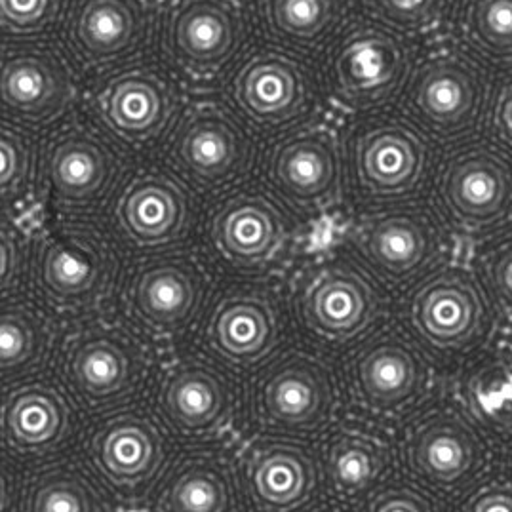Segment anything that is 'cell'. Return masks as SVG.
Segmentation results:
<instances>
[{
  "label": "cell",
  "instance_id": "cell-1",
  "mask_svg": "<svg viewBox=\"0 0 512 512\" xmlns=\"http://www.w3.org/2000/svg\"><path fill=\"white\" fill-rule=\"evenodd\" d=\"M50 368L80 412L96 417L147 393L157 375V349L122 313L101 311L65 320Z\"/></svg>",
  "mask_w": 512,
  "mask_h": 512
},
{
  "label": "cell",
  "instance_id": "cell-2",
  "mask_svg": "<svg viewBox=\"0 0 512 512\" xmlns=\"http://www.w3.org/2000/svg\"><path fill=\"white\" fill-rule=\"evenodd\" d=\"M124 271L122 248L105 223L56 217L35 233L29 294L63 322L96 315L119 297Z\"/></svg>",
  "mask_w": 512,
  "mask_h": 512
},
{
  "label": "cell",
  "instance_id": "cell-3",
  "mask_svg": "<svg viewBox=\"0 0 512 512\" xmlns=\"http://www.w3.org/2000/svg\"><path fill=\"white\" fill-rule=\"evenodd\" d=\"M288 288L297 330L324 351L351 349L389 315V290L349 250L307 261Z\"/></svg>",
  "mask_w": 512,
  "mask_h": 512
},
{
  "label": "cell",
  "instance_id": "cell-4",
  "mask_svg": "<svg viewBox=\"0 0 512 512\" xmlns=\"http://www.w3.org/2000/svg\"><path fill=\"white\" fill-rule=\"evenodd\" d=\"M341 143L345 189L360 208L417 200L434 178L436 143L402 113L362 115Z\"/></svg>",
  "mask_w": 512,
  "mask_h": 512
},
{
  "label": "cell",
  "instance_id": "cell-5",
  "mask_svg": "<svg viewBox=\"0 0 512 512\" xmlns=\"http://www.w3.org/2000/svg\"><path fill=\"white\" fill-rule=\"evenodd\" d=\"M132 166V155L88 115L67 117L42 138L40 204L61 219L105 216Z\"/></svg>",
  "mask_w": 512,
  "mask_h": 512
},
{
  "label": "cell",
  "instance_id": "cell-6",
  "mask_svg": "<svg viewBox=\"0 0 512 512\" xmlns=\"http://www.w3.org/2000/svg\"><path fill=\"white\" fill-rule=\"evenodd\" d=\"M412 42L368 14L341 25L320 56V80L341 111L370 115L396 103L415 65Z\"/></svg>",
  "mask_w": 512,
  "mask_h": 512
},
{
  "label": "cell",
  "instance_id": "cell-7",
  "mask_svg": "<svg viewBox=\"0 0 512 512\" xmlns=\"http://www.w3.org/2000/svg\"><path fill=\"white\" fill-rule=\"evenodd\" d=\"M339 377L355 414L385 425L425 406L433 393L434 358L400 320H385L347 349Z\"/></svg>",
  "mask_w": 512,
  "mask_h": 512
},
{
  "label": "cell",
  "instance_id": "cell-8",
  "mask_svg": "<svg viewBox=\"0 0 512 512\" xmlns=\"http://www.w3.org/2000/svg\"><path fill=\"white\" fill-rule=\"evenodd\" d=\"M343 387L334 364L318 347L288 345L256 368L244 391L257 433L322 434L339 414Z\"/></svg>",
  "mask_w": 512,
  "mask_h": 512
},
{
  "label": "cell",
  "instance_id": "cell-9",
  "mask_svg": "<svg viewBox=\"0 0 512 512\" xmlns=\"http://www.w3.org/2000/svg\"><path fill=\"white\" fill-rule=\"evenodd\" d=\"M219 92L259 139H269L315 119L324 90L313 56L256 39Z\"/></svg>",
  "mask_w": 512,
  "mask_h": 512
},
{
  "label": "cell",
  "instance_id": "cell-10",
  "mask_svg": "<svg viewBox=\"0 0 512 512\" xmlns=\"http://www.w3.org/2000/svg\"><path fill=\"white\" fill-rule=\"evenodd\" d=\"M256 39L246 2L160 0L157 4L153 54L183 84H221Z\"/></svg>",
  "mask_w": 512,
  "mask_h": 512
},
{
  "label": "cell",
  "instance_id": "cell-11",
  "mask_svg": "<svg viewBox=\"0 0 512 512\" xmlns=\"http://www.w3.org/2000/svg\"><path fill=\"white\" fill-rule=\"evenodd\" d=\"M292 318L290 288L271 275H238L212 292L200 316V345L235 372H254L278 353Z\"/></svg>",
  "mask_w": 512,
  "mask_h": 512
},
{
  "label": "cell",
  "instance_id": "cell-12",
  "mask_svg": "<svg viewBox=\"0 0 512 512\" xmlns=\"http://www.w3.org/2000/svg\"><path fill=\"white\" fill-rule=\"evenodd\" d=\"M259 153V136L221 96L187 101L160 147V158L206 197L254 178Z\"/></svg>",
  "mask_w": 512,
  "mask_h": 512
},
{
  "label": "cell",
  "instance_id": "cell-13",
  "mask_svg": "<svg viewBox=\"0 0 512 512\" xmlns=\"http://www.w3.org/2000/svg\"><path fill=\"white\" fill-rule=\"evenodd\" d=\"M495 307L478 275L440 263L404 290L400 322L438 360L480 353L495 328Z\"/></svg>",
  "mask_w": 512,
  "mask_h": 512
},
{
  "label": "cell",
  "instance_id": "cell-14",
  "mask_svg": "<svg viewBox=\"0 0 512 512\" xmlns=\"http://www.w3.org/2000/svg\"><path fill=\"white\" fill-rule=\"evenodd\" d=\"M183 82L155 54L92 80L86 115L130 155L160 149L185 107Z\"/></svg>",
  "mask_w": 512,
  "mask_h": 512
},
{
  "label": "cell",
  "instance_id": "cell-15",
  "mask_svg": "<svg viewBox=\"0 0 512 512\" xmlns=\"http://www.w3.org/2000/svg\"><path fill=\"white\" fill-rule=\"evenodd\" d=\"M259 178L212 197L204 212V242L238 275H265L297 244L301 223Z\"/></svg>",
  "mask_w": 512,
  "mask_h": 512
},
{
  "label": "cell",
  "instance_id": "cell-16",
  "mask_svg": "<svg viewBox=\"0 0 512 512\" xmlns=\"http://www.w3.org/2000/svg\"><path fill=\"white\" fill-rule=\"evenodd\" d=\"M404 473L438 499L463 497L486 474L490 442L457 400L421 406L398 438Z\"/></svg>",
  "mask_w": 512,
  "mask_h": 512
},
{
  "label": "cell",
  "instance_id": "cell-17",
  "mask_svg": "<svg viewBox=\"0 0 512 512\" xmlns=\"http://www.w3.org/2000/svg\"><path fill=\"white\" fill-rule=\"evenodd\" d=\"M212 265L187 246L145 254L126 265L120 284V313L153 339L187 332L212 297Z\"/></svg>",
  "mask_w": 512,
  "mask_h": 512
},
{
  "label": "cell",
  "instance_id": "cell-18",
  "mask_svg": "<svg viewBox=\"0 0 512 512\" xmlns=\"http://www.w3.org/2000/svg\"><path fill=\"white\" fill-rule=\"evenodd\" d=\"M198 193L162 158L132 166L105 212L122 250L138 256L187 246L197 231Z\"/></svg>",
  "mask_w": 512,
  "mask_h": 512
},
{
  "label": "cell",
  "instance_id": "cell-19",
  "mask_svg": "<svg viewBox=\"0 0 512 512\" xmlns=\"http://www.w3.org/2000/svg\"><path fill=\"white\" fill-rule=\"evenodd\" d=\"M433 206L459 235L488 238L512 223V157L499 143L465 139L434 170Z\"/></svg>",
  "mask_w": 512,
  "mask_h": 512
},
{
  "label": "cell",
  "instance_id": "cell-20",
  "mask_svg": "<svg viewBox=\"0 0 512 512\" xmlns=\"http://www.w3.org/2000/svg\"><path fill=\"white\" fill-rule=\"evenodd\" d=\"M242 404L238 372L204 349L158 364L153 410L168 433L187 444H208L231 431Z\"/></svg>",
  "mask_w": 512,
  "mask_h": 512
},
{
  "label": "cell",
  "instance_id": "cell-21",
  "mask_svg": "<svg viewBox=\"0 0 512 512\" xmlns=\"http://www.w3.org/2000/svg\"><path fill=\"white\" fill-rule=\"evenodd\" d=\"M349 252L389 290L404 292L440 265L446 223L431 204L410 200L364 212L347 229Z\"/></svg>",
  "mask_w": 512,
  "mask_h": 512
},
{
  "label": "cell",
  "instance_id": "cell-22",
  "mask_svg": "<svg viewBox=\"0 0 512 512\" xmlns=\"http://www.w3.org/2000/svg\"><path fill=\"white\" fill-rule=\"evenodd\" d=\"M490 105L484 69L457 48H438L415 61L398 99L400 113L434 143L455 145L480 128Z\"/></svg>",
  "mask_w": 512,
  "mask_h": 512
},
{
  "label": "cell",
  "instance_id": "cell-23",
  "mask_svg": "<svg viewBox=\"0 0 512 512\" xmlns=\"http://www.w3.org/2000/svg\"><path fill=\"white\" fill-rule=\"evenodd\" d=\"M256 174L297 216H322L345 193L343 143L328 122H303L265 139Z\"/></svg>",
  "mask_w": 512,
  "mask_h": 512
},
{
  "label": "cell",
  "instance_id": "cell-24",
  "mask_svg": "<svg viewBox=\"0 0 512 512\" xmlns=\"http://www.w3.org/2000/svg\"><path fill=\"white\" fill-rule=\"evenodd\" d=\"M84 457L113 497L149 501L172 461L170 433L153 408L136 402L96 415L84 440Z\"/></svg>",
  "mask_w": 512,
  "mask_h": 512
},
{
  "label": "cell",
  "instance_id": "cell-25",
  "mask_svg": "<svg viewBox=\"0 0 512 512\" xmlns=\"http://www.w3.org/2000/svg\"><path fill=\"white\" fill-rule=\"evenodd\" d=\"M79 71L58 39L2 40V119L42 132L71 117Z\"/></svg>",
  "mask_w": 512,
  "mask_h": 512
},
{
  "label": "cell",
  "instance_id": "cell-26",
  "mask_svg": "<svg viewBox=\"0 0 512 512\" xmlns=\"http://www.w3.org/2000/svg\"><path fill=\"white\" fill-rule=\"evenodd\" d=\"M153 0H71L56 39L80 77L96 79L153 54Z\"/></svg>",
  "mask_w": 512,
  "mask_h": 512
},
{
  "label": "cell",
  "instance_id": "cell-27",
  "mask_svg": "<svg viewBox=\"0 0 512 512\" xmlns=\"http://www.w3.org/2000/svg\"><path fill=\"white\" fill-rule=\"evenodd\" d=\"M244 503L263 512L309 507L322 488L320 459L307 436L259 433L237 455Z\"/></svg>",
  "mask_w": 512,
  "mask_h": 512
},
{
  "label": "cell",
  "instance_id": "cell-28",
  "mask_svg": "<svg viewBox=\"0 0 512 512\" xmlns=\"http://www.w3.org/2000/svg\"><path fill=\"white\" fill-rule=\"evenodd\" d=\"M2 448L18 461H46L65 452L80 431V408L52 375L2 387Z\"/></svg>",
  "mask_w": 512,
  "mask_h": 512
},
{
  "label": "cell",
  "instance_id": "cell-29",
  "mask_svg": "<svg viewBox=\"0 0 512 512\" xmlns=\"http://www.w3.org/2000/svg\"><path fill=\"white\" fill-rule=\"evenodd\" d=\"M322 486L343 509L364 507L391 476L396 450L383 423L366 417L334 421L318 448Z\"/></svg>",
  "mask_w": 512,
  "mask_h": 512
},
{
  "label": "cell",
  "instance_id": "cell-30",
  "mask_svg": "<svg viewBox=\"0 0 512 512\" xmlns=\"http://www.w3.org/2000/svg\"><path fill=\"white\" fill-rule=\"evenodd\" d=\"M237 459L221 448L191 444L172 457L149 503L158 512H229L242 505Z\"/></svg>",
  "mask_w": 512,
  "mask_h": 512
},
{
  "label": "cell",
  "instance_id": "cell-31",
  "mask_svg": "<svg viewBox=\"0 0 512 512\" xmlns=\"http://www.w3.org/2000/svg\"><path fill=\"white\" fill-rule=\"evenodd\" d=\"M31 294L6 297L0 307V375L2 387L44 374L52 366L60 326Z\"/></svg>",
  "mask_w": 512,
  "mask_h": 512
},
{
  "label": "cell",
  "instance_id": "cell-32",
  "mask_svg": "<svg viewBox=\"0 0 512 512\" xmlns=\"http://www.w3.org/2000/svg\"><path fill=\"white\" fill-rule=\"evenodd\" d=\"M16 492L23 512H109L115 505L86 457L42 461L23 476Z\"/></svg>",
  "mask_w": 512,
  "mask_h": 512
},
{
  "label": "cell",
  "instance_id": "cell-33",
  "mask_svg": "<svg viewBox=\"0 0 512 512\" xmlns=\"http://www.w3.org/2000/svg\"><path fill=\"white\" fill-rule=\"evenodd\" d=\"M459 406L493 446H512V347L482 349L457 381Z\"/></svg>",
  "mask_w": 512,
  "mask_h": 512
},
{
  "label": "cell",
  "instance_id": "cell-34",
  "mask_svg": "<svg viewBox=\"0 0 512 512\" xmlns=\"http://www.w3.org/2000/svg\"><path fill=\"white\" fill-rule=\"evenodd\" d=\"M257 39L313 56L347 21L349 0H248Z\"/></svg>",
  "mask_w": 512,
  "mask_h": 512
},
{
  "label": "cell",
  "instance_id": "cell-35",
  "mask_svg": "<svg viewBox=\"0 0 512 512\" xmlns=\"http://www.w3.org/2000/svg\"><path fill=\"white\" fill-rule=\"evenodd\" d=\"M39 132L2 119L0 124V202L2 214L31 216L33 204L40 202Z\"/></svg>",
  "mask_w": 512,
  "mask_h": 512
},
{
  "label": "cell",
  "instance_id": "cell-36",
  "mask_svg": "<svg viewBox=\"0 0 512 512\" xmlns=\"http://www.w3.org/2000/svg\"><path fill=\"white\" fill-rule=\"evenodd\" d=\"M457 31L478 58L512 65V0H461Z\"/></svg>",
  "mask_w": 512,
  "mask_h": 512
},
{
  "label": "cell",
  "instance_id": "cell-37",
  "mask_svg": "<svg viewBox=\"0 0 512 512\" xmlns=\"http://www.w3.org/2000/svg\"><path fill=\"white\" fill-rule=\"evenodd\" d=\"M71 0H0L2 40L56 39Z\"/></svg>",
  "mask_w": 512,
  "mask_h": 512
},
{
  "label": "cell",
  "instance_id": "cell-38",
  "mask_svg": "<svg viewBox=\"0 0 512 512\" xmlns=\"http://www.w3.org/2000/svg\"><path fill=\"white\" fill-rule=\"evenodd\" d=\"M40 223L25 225L23 219L2 214L0 219V292L2 299L29 290L33 242Z\"/></svg>",
  "mask_w": 512,
  "mask_h": 512
},
{
  "label": "cell",
  "instance_id": "cell-39",
  "mask_svg": "<svg viewBox=\"0 0 512 512\" xmlns=\"http://www.w3.org/2000/svg\"><path fill=\"white\" fill-rule=\"evenodd\" d=\"M474 267L497 315L512 324V229L486 238L476 252Z\"/></svg>",
  "mask_w": 512,
  "mask_h": 512
},
{
  "label": "cell",
  "instance_id": "cell-40",
  "mask_svg": "<svg viewBox=\"0 0 512 512\" xmlns=\"http://www.w3.org/2000/svg\"><path fill=\"white\" fill-rule=\"evenodd\" d=\"M364 14L396 29L398 33L425 35L444 20L450 0H360Z\"/></svg>",
  "mask_w": 512,
  "mask_h": 512
},
{
  "label": "cell",
  "instance_id": "cell-41",
  "mask_svg": "<svg viewBox=\"0 0 512 512\" xmlns=\"http://www.w3.org/2000/svg\"><path fill=\"white\" fill-rule=\"evenodd\" d=\"M442 499L417 484L410 476H391L377 492L368 499L364 509L370 512H434L442 511Z\"/></svg>",
  "mask_w": 512,
  "mask_h": 512
},
{
  "label": "cell",
  "instance_id": "cell-42",
  "mask_svg": "<svg viewBox=\"0 0 512 512\" xmlns=\"http://www.w3.org/2000/svg\"><path fill=\"white\" fill-rule=\"evenodd\" d=\"M461 511L512 512V474H484L461 497Z\"/></svg>",
  "mask_w": 512,
  "mask_h": 512
},
{
  "label": "cell",
  "instance_id": "cell-43",
  "mask_svg": "<svg viewBox=\"0 0 512 512\" xmlns=\"http://www.w3.org/2000/svg\"><path fill=\"white\" fill-rule=\"evenodd\" d=\"M490 132L495 143L512 153V77L493 94L490 103Z\"/></svg>",
  "mask_w": 512,
  "mask_h": 512
}]
</instances>
